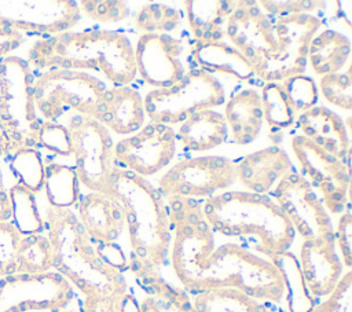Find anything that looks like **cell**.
Masks as SVG:
<instances>
[{"mask_svg": "<svg viewBox=\"0 0 352 312\" xmlns=\"http://www.w3.org/2000/svg\"><path fill=\"white\" fill-rule=\"evenodd\" d=\"M33 84L34 76L28 60L15 55L1 60L0 125L12 151L36 147V135L43 120L36 110Z\"/></svg>", "mask_w": 352, "mask_h": 312, "instance_id": "cell-7", "label": "cell"}, {"mask_svg": "<svg viewBox=\"0 0 352 312\" xmlns=\"http://www.w3.org/2000/svg\"><path fill=\"white\" fill-rule=\"evenodd\" d=\"M270 261L276 265L283 276L289 312H311L315 302L304 282L297 257L290 252H285Z\"/></svg>", "mask_w": 352, "mask_h": 312, "instance_id": "cell-31", "label": "cell"}, {"mask_svg": "<svg viewBox=\"0 0 352 312\" xmlns=\"http://www.w3.org/2000/svg\"><path fill=\"white\" fill-rule=\"evenodd\" d=\"M140 312H161V308L154 296H147L140 304Z\"/></svg>", "mask_w": 352, "mask_h": 312, "instance_id": "cell-49", "label": "cell"}, {"mask_svg": "<svg viewBox=\"0 0 352 312\" xmlns=\"http://www.w3.org/2000/svg\"><path fill=\"white\" fill-rule=\"evenodd\" d=\"M81 21L77 1L0 0V27L18 33L59 34Z\"/></svg>", "mask_w": 352, "mask_h": 312, "instance_id": "cell-14", "label": "cell"}, {"mask_svg": "<svg viewBox=\"0 0 352 312\" xmlns=\"http://www.w3.org/2000/svg\"><path fill=\"white\" fill-rule=\"evenodd\" d=\"M106 89L104 82L89 73L52 69L34 78L33 96L44 121L59 122L65 115L100 120Z\"/></svg>", "mask_w": 352, "mask_h": 312, "instance_id": "cell-6", "label": "cell"}, {"mask_svg": "<svg viewBox=\"0 0 352 312\" xmlns=\"http://www.w3.org/2000/svg\"><path fill=\"white\" fill-rule=\"evenodd\" d=\"M52 269V250L43 234L23 235L18 249L16 274H43Z\"/></svg>", "mask_w": 352, "mask_h": 312, "instance_id": "cell-34", "label": "cell"}, {"mask_svg": "<svg viewBox=\"0 0 352 312\" xmlns=\"http://www.w3.org/2000/svg\"><path fill=\"white\" fill-rule=\"evenodd\" d=\"M11 151H12L11 150V144H10L7 136H6V133H4V131H3V128L0 125V157L8 155Z\"/></svg>", "mask_w": 352, "mask_h": 312, "instance_id": "cell-50", "label": "cell"}, {"mask_svg": "<svg viewBox=\"0 0 352 312\" xmlns=\"http://www.w3.org/2000/svg\"><path fill=\"white\" fill-rule=\"evenodd\" d=\"M183 21L179 8L165 3H146L135 14V26L144 33H165L175 30Z\"/></svg>", "mask_w": 352, "mask_h": 312, "instance_id": "cell-36", "label": "cell"}, {"mask_svg": "<svg viewBox=\"0 0 352 312\" xmlns=\"http://www.w3.org/2000/svg\"><path fill=\"white\" fill-rule=\"evenodd\" d=\"M44 223L55 272L84 296L126 291L122 272L103 260L72 209L48 206Z\"/></svg>", "mask_w": 352, "mask_h": 312, "instance_id": "cell-4", "label": "cell"}, {"mask_svg": "<svg viewBox=\"0 0 352 312\" xmlns=\"http://www.w3.org/2000/svg\"><path fill=\"white\" fill-rule=\"evenodd\" d=\"M278 47L260 78L265 82H279L287 77L302 74L307 67L309 43L322 26L320 18L298 14L274 18Z\"/></svg>", "mask_w": 352, "mask_h": 312, "instance_id": "cell-16", "label": "cell"}, {"mask_svg": "<svg viewBox=\"0 0 352 312\" xmlns=\"http://www.w3.org/2000/svg\"><path fill=\"white\" fill-rule=\"evenodd\" d=\"M78 220L96 246L116 243L125 227L120 203L109 195L89 191L80 197Z\"/></svg>", "mask_w": 352, "mask_h": 312, "instance_id": "cell-20", "label": "cell"}, {"mask_svg": "<svg viewBox=\"0 0 352 312\" xmlns=\"http://www.w3.org/2000/svg\"><path fill=\"white\" fill-rule=\"evenodd\" d=\"M349 56V38L334 29H323L311 40L307 60H309L312 70L322 77L341 71L346 66Z\"/></svg>", "mask_w": 352, "mask_h": 312, "instance_id": "cell-28", "label": "cell"}, {"mask_svg": "<svg viewBox=\"0 0 352 312\" xmlns=\"http://www.w3.org/2000/svg\"><path fill=\"white\" fill-rule=\"evenodd\" d=\"M224 120L234 143L242 146L252 143L264 122L260 93L252 88L235 92L226 104Z\"/></svg>", "mask_w": 352, "mask_h": 312, "instance_id": "cell-25", "label": "cell"}, {"mask_svg": "<svg viewBox=\"0 0 352 312\" xmlns=\"http://www.w3.org/2000/svg\"><path fill=\"white\" fill-rule=\"evenodd\" d=\"M290 144L305 179L320 191L324 208L341 214L348 205L349 165L301 135L294 136Z\"/></svg>", "mask_w": 352, "mask_h": 312, "instance_id": "cell-15", "label": "cell"}, {"mask_svg": "<svg viewBox=\"0 0 352 312\" xmlns=\"http://www.w3.org/2000/svg\"><path fill=\"white\" fill-rule=\"evenodd\" d=\"M50 206L70 209L80 199V180L74 168L58 162L44 166V186Z\"/></svg>", "mask_w": 352, "mask_h": 312, "instance_id": "cell-30", "label": "cell"}, {"mask_svg": "<svg viewBox=\"0 0 352 312\" xmlns=\"http://www.w3.org/2000/svg\"><path fill=\"white\" fill-rule=\"evenodd\" d=\"M73 286L58 272L0 278V312H59L73 300Z\"/></svg>", "mask_w": 352, "mask_h": 312, "instance_id": "cell-11", "label": "cell"}, {"mask_svg": "<svg viewBox=\"0 0 352 312\" xmlns=\"http://www.w3.org/2000/svg\"><path fill=\"white\" fill-rule=\"evenodd\" d=\"M28 63L45 70H96L114 87L129 85L136 78L132 43L116 30H69L40 38L30 47Z\"/></svg>", "mask_w": 352, "mask_h": 312, "instance_id": "cell-3", "label": "cell"}, {"mask_svg": "<svg viewBox=\"0 0 352 312\" xmlns=\"http://www.w3.org/2000/svg\"><path fill=\"white\" fill-rule=\"evenodd\" d=\"M191 307H192V305H191ZM191 312H194V309H192V308H191Z\"/></svg>", "mask_w": 352, "mask_h": 312, "instance_id": "cell-52", "label": "cell"}, {"mask_svg": "<svg viewBox=\"0 0 352 312\" xmlns=\"http://www.w3.org/2000/svg\"><path fill=\"white\" fill-rule=\"evenodd\" d=\"M301 136L349 165L351 143L344 120L326 106H315L298 115Z\"/></svg>", "mask_w": 352, "mask_h": 312, "instance_id": "cell-22", "label": "cell"}, {"mask_svg": "<svg viewBox=\"0 0 352 312\" xmlns=\"http://www.w3.org/2000/svg\"><path fill=\"white\" fill-rule=\"evenodd\" d=\"M176 154V132L165 124L150 122L114 144L116 162L142 177L164 169Z\"/></svg>", "mask_w": 352, "mask_h": 312, "instance_id": "cell-17", "label": "cell"}, {"mask_svg": "<svg viewBox=\"0 0 352 312\" xmlns=\"http://www.w3.org/2000/svg\"><path fill=\"white\" fill-rule=\"evenodd\" d=\"M319 88L323 98L333 106L349 111L352 109V74L351 70L320 77Z\"/></svg>", "mask_w": 352, "mask_h": 312, "instance_id": "cell-38", "label": "cell"}, {"mask_svg": "<svg viewBox=\"0 0 352 312\" xmlns=\"http://www.w3.org/2000/svg\"><path fill=\"white\" fill-rule=\"evenodd\" d=\"M258 7L271 18H283L298 14H311L323 8L326 3L316 0H260Z\"/></svg>", "mask_w": 352, "mask_h": 312, "instance_id": "cell-42", "label": "cell"}, {"mask_svg": "<svg viewBox=\"0 0 352 312\" xmlns=\"http://www.w3.org/2000/svg\"><path fill=\"white\" fill-rule=\"evenodd\" d=\"M121 312H140V305L136 301V298L129 294L128 291L124 294L122 297V302H121Z\"/></svg>", "mask_w": 352, "mask_h": 312, "instance_id": "cell-48", "label": "cell"}, {"mask_svg": "<svg viewBox=\"0 0 352 312\" xmlns=\"http://www.w3.org/2000/svg\"><path fill=\"white\" fill-rule=\"evenodd\" d=\"M224 33L230 44L246 58L254 74L260 77L278 47L274 18L268 16L258 7L257 1H236L234 11L226 22Z\"/></svg>", "mask_w": 352, "mask_h": 312, "instance_id": "cell-13", "label": "cell"}, {"mask_svg": "<svg viewBox=\"0 0 352 312\" xmlns=\"http://www.w3.org/2000/svg\"><path fill=\"white\" fill-rule=\"evenodd\" d=\"M286 96L294 113H304L316 106L319 99V91L316 82L305 74L292 76L282 82Z\"/></svg>", "mask_w": 352, "mask_h": 312, "instance_id": "cell-37", "label": "cell"}, {"mask_svg": "<svg viewBox=\"0 0 352 312\" xmlns=\"http://www.w3.org/2000/svg\"><path fill=\"white\" fill-rule=\"evenodd\" d=\"M99 121L109 132L111 131L117 135L138 132L146 121L142 95L129 85L107 88L103 95Z\"/></svg>", "mask_w": 352, "mask_h": 312, "instance_id": "cell-23", "label": "cell"}, {"mask_svg": "<svg viewBox=\"0 0 352 312\" xmlns=\"http://www.w3.org/2000/svg\"><path fill=\"white\" fill-rule=\"evenodd\" d=\"M22 234L10 221H0V278L16 274V257Z\"/></svg>", "mask_w": 352, "mask_h": 312, "instance_id": "cell-41", "label": "cell"}, {"mask_svg": "<svg viewBox=\"0 0 352 312\" xmlns=\"http://www.w3.org/2000/svg\"><path fill=\"white\" fill-rule=\"evenodd\" d=\"M59 312H74V311H70V309H63V311H59Z\"/></svg>", "mask_w": 352, "mask_h": 312, "instance_id": "cell-51", "label": "cell"}, {"mask_svg": "<svg viewBox=\"0 0 352 312\" xmlns=\"http://www.w3.org/2000/svg\"><path fill=\"white\" fill-rule=\"evenodd\" d=\"M334 238L338 243L344 265L351 269L352 265V216L349 212H342L338 219Z\"/></svg>", "mask_w": 352, "mask_h": 312, "instance_id": "cell-44", "label": "cell"}, {"mask_svg": "<svg viewBox=\"0 0 352 312\" xmlns=\"http://www.w3.org/2000/svg\"><path fill=\"white\" fill-rule=\"evenodd\" d=\"M202 212L213 232L256 238L257 250L268 260L289 252L294 241L296 232L290 221L267 195L226 191L206 198Z\"/></svg>", "mask_w": 352, "mask_h": 312, "instance_id": "cell-5", "label": "cell"}, {"mask_svg": "<svg viewBox=\"0 0 352 312\" xmlns=\"http://www.w3.org/2000/svg\"><path fill=\"white\" fill-rule=\"evenodd\" d=\"M236 180L235 164L226 157L208 155L186 158L175 164L158 180L162 197L188 199L209 198Z\"/></svg>", "mask_w": 352, "mask_h": 312, "instance_id": "cell-12", "label": "cell"}, {"mask_svg": "<svg viewBox=\"0 0 352 312\" xmlns=\"http://www.w3.org/2000/svg\"><path fill=\"white\" fill-rule=\"evenodd\" d=\"M226 100L220 80L201 69H192L172 87L147 92L143 99L146 115L151 122L179 124L190 115L217 107Z\"/></svg>", "mask_w": 352, "mask_h": 312, "instance_id": "cell-8", "label": "cell"}, {"mask_svg": "<svg viewBox=\"0 0 352 312\" xmlns=\"http://www.w3.org/2000/svg\"><path fill=\"white\" fill-rule=\"evenodd\" d=\"M172 231L170 264L183 289L191 293L236 289L271 302L285 296V282L276 265L239 243L216 245L214 234L197 199L166 198Z\"/></svg>", "mask_w": 352, "mask_h": 312, "instance_id": "cell-1", "label": "cell"}, {"mask_svg": "<svg viewBox=\"0 0 352 312\" xmlns=\"http://www.w3.org/2000/svg\"><path fill=\"white\" fill-rule=\"evenodd\" d=\"M66 126L72 137V155L80 184L89 191L111 197L118 165L109 129L99 120L85 115L70 117Z\"/></svg>", "mask_w": 352, "mask_h": 312, "instance_id": "cell-9", "label": "cell"}, {"mask_svg": "<svg viewBox=\"0 0 352 312\" xmlns=\"http://www.w3.org/2000/svg\"><path fill=\"white\" fill-rule=\"evenodd\" d=\"M188 26L195 40H223L226 22L234 11V0L183 1Z\"/></svg>", "mask_w": 352, "mask_h": 312, "instance_id": "cell-27", "label": "cell"}, {"mask_svg": "<svg viewBox=\"0 0 352 312\" xmlns=\"http://www.w3.org/2000/svg\"><path fill=\"white\" fill-rule=\"evenodd\" d=\"M298 265L312 297H329L344 275L336 239L302 241Z\"/></svg>", "mask_w": 352, "mask_h": 312, "instance_id": "cell-19", "label": "cell"}, {"mask_svg": "<svg viewBox=\"0 0 352 312\" xmlns=\"http://www.w3.org/2000/svg\"><path fill=\"white\" fill-rule=\"evenodd\" d=\"M44 148L59 157H72V137L65 124L41 121L36 135V148Z\"/></svg>", "mask_w": 352, "mask_h": 312, "instance_id": "cell-39", "label": "cell"}, {"mask_svg": "<svg viewBox=\"0 0 352 312\" xmlns=\"http://www.w3.org/2000/svg\"><path fill=\"white\" fill-rule=\"evenodd\" d=\"M111 197L120 203L128 227L131 245L128 268L153 296L168 283L160 274L172 245L168 206L146 177L121 166L116 170Z\"/></svg>", "mask_w": 352, "mask_h": 312, "instance_id": "cell-2", "label": "cell"}, {"mask_svg": "<svg viewBox=\"0 0 352 312\" xmlns=\"http://www.w3.org/2000/svg\"><path fill=\"white\" fill-rule=\"evenodd\" d=\"M227 131L224 115L208 109L186 118L180 124L177 136L187 150L204 153L223 144L227 139Z\"/></svg>", "mask_w": 352, "mask_h": 312, "instance_id": "cell-26", "label": "cell"}, {"mask_svg": "<svg viewBox=\"0 0 352 312\" xmlns=\"http://www.w3.org/2000/svg\"><path fill=\"white\" fill-rule=\"evenodd\" d=\"M11 220V205L8 198V190L3 183V175L0 169V221Z\"/></svg>", "mask_w": 352, "mask_h": 312, "instance_id": "cell-47", "label": "cell"}, {"mask_svg": "<svg viewBox=\"0 0 352 312\" xmlns=\"http://www.w3.org/2000/svg\"><path fill=\"white\" fill-rule=\"evenodd\" d=\"M194 312H271L258 300L236 289H212L194 293Z\"/></svg>", "mask_w": 352, "mask_h": 312, "instance_id": "cell-29", "label": "cell"}, {"mask_svg": "<svg viewBox=\"0 0 352 312\" xmlns=\"http://www.w3.org/2000/svg\"><path fill=\"white\" fill-rule=\"evenodd\" d=\"M8 198L11 205V220L10 223L22 234H41L45 228V223L37 206L36 194L15 183L8 190Z\"/></svg>", "mask_w": 352, "mask_h": 312, "instance_id": "cell-32", "label": "cell"}, {"mask_svg": "<svg viewBox=\"0 0 352 312\" xmlns=\"http://www.w3.org/2000/svg\"><path fill=\"white\" fill-rule=\"evenodd\" d=\"M23 43V36L18 32L0 27V63L4 58Z\"/></svg>", "mask_w": 352, "mask_h": 312, "instance_id": "cell-46", "label": "cell"}, {"mask_svg": "<svg viewBox=\"0 0 352 312\" xmlns=\"http://www.w3.org/2000/svg\"><path fill=\"white\" fill-rule=\"evenodd\" d=\"M135 49L136 74L154 89L169 88L184 76L182 41L165 33H143Z\"/></svg>", "mask_w": 352, "mask_h": 312, "instance_id": "cell-18", "label": "cell"}, {"mask_svg": "<svg viewBox=\"0 0 352 312\" xmlns=\"http://www.w3.org/2000/svg\"><path fill=\"white\" fill-rule=\"evenodd\" d=\"M290 169V157L276 146L250 153L235 164V175L239 183L249 192L261 195L271 192Z\"/></svg>", "mask_w": 352, "mask_h": 312, "instance_id": "cell-21", "label": "cell"}, {"mask_svg": "<svg viewBox=\"0 0 352 312\" xmlns=\"http://www.w3.org/2000/svg\"><path fill=\"white\" fill-rule=\"evenodd\" d=\"M311 312H352V272L348 269L331 294Z\"/></svg>", "mask_w": 352, "mask_h": 312, "instance_id": "cell-43", "label": "cell"}, {"mask_svg": "<svg viewBox=\"0 0 352 312\" xmlns=\"http://www.w3.org/2000/svg\"><path fill=\"white\" fill-rule=\"evenodd\" d=\"M272 197L302 241L336 239L330 214L305 176L290 169L274 187Z\"/></svg>", "mask_w": 352, "mask_h": 312, "instance_id": "cell-10", "label": "cell"}, {"mask_svg": "<svg viewBox=\"0 0 352 312\" xmlns=\"http://www.w3.org/2000/svg\"><path fill=\"white\" fill-rule=\"evenodd\" d=\"M190 51L198 69L206 73H220L241 81L256 76L246 58L224 40H195Z\"/></svg>", "mask_w": 352, "mask_h": 312, "instance_id": "cell-24", "label": "cell"}, {"mask_svg": "<svg viewBox=\"0 0 352 312\" xmlns=\"http://www.w3.org/2000/svg\"><path fill=\"white\" fill-rule=\"evenodd\" d=\"M8 166L18 179V184L23 186L33 194L43 190L44 186V161L36 147H21L8 154Z\"/></svg>", "mask_w": 352, "mask_h": 312, "instance_id": "cell-33", "label": "cell"}, {"mask_svg": "<svg viewBox=\"0 0 352 312\" xmlns=\"http://www.w3.org/2000/svg\"><path fill=\"white\" fill-rule=\"evenodd\" d=\"M78 7L88 18L102 23H117L129 16L128 3L121 0H84Z\"/></svg>", "mask_w": 352, "mask_h": 312, "instance_id": "cell-40", "label": "cell"}, {"mask_svg": "<svg viewBox=\"0 0 352 312\" xmlns=\"http://www.w3.org/2000/svg\"><path fill=\"white\" fill-rule=\"evenodd\" d=\"M125 293L84 296L82 312H121V302Z\"/></svg>", "mask_w": 352, "mask_h": 312, "instance_id": "cell-45", "label": "cell"}, {"mask_svg": "<svg viewBox=\"0 0 352 312\" xmlns=\"http://www.w3.org/2000/svg\"><path fill=\"white\" fill-rule=\"evenodd\" d=\"M263 118L271 129H286L296 121L282 82H265L260 93Z\"/></svg>", "mask_w": 352, "mask_h": 312, "instance_id": "cell-35", "label": "cell"}]
</instances>
